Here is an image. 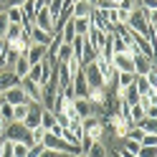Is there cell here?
<instances>
[{
	"mask_svg": "<svg viewBox=\"0 0 157 157\" xmlns=\"http://www.w3.org/2000/svg\"><path fill=\"white\" fill-rule=\"evenodd\" d=\"M41 144L46 147V150L58 152V155H78V152H81V147H78V144H71V142L61 140V137H53V134H48V132L43 134Z\"/></svg>",
	"mask_w": 157,
	"mask_h": 157,
	"instance_id": "1",
	"label": "cell"
},
{
	"mask_svg": "<svg viewBox=\"0 0 157 157\" xmlns=\"http://www.w3.org/2000/svg\"><path fill=\"white\" fill-rule=\"evenodd\" d=\"M3 137H5L8 142H23L25 147H33V144H36V142H33V137H31V132H28L21 122H10V124L5 127Z\"/></svg>",
	"mask_w": 157,
	"mask_h": 157,
	"instance_id": "2",
	"label": "cell"
},
{
	"mask_svg": "<svg viewBox=\"0 0 157 157\" xmlns=\"http://www.w3.org/2000/svg\"><path fill=\"white\" fill-rule=\"evenodd\" d=\"M81 71H84V78H86V84H89V89H106L104 76H101V68H99L96 61L81 66Z\"/></svg>",
	"mask_w": 157,
	"mask_h": 157,
	"instance_id": "3",
	"label": "cell"
},
{
	"mask_svg": "<svg viewBox=\"0 0 157 157\" xmlns=\"http://www.w3.org/2000/svg\"><path fill=\"white\" fill-rule=\"evenodd\" d=\"M21 89L23 94L28 96V101H33V104H41V86H38L36 81H31V78H21Z\"/></svg>",
	"mask_w": 157,
	"mask_h": 157,
	"instance_id": "4",
	"label": "cell"
},
{
	"mask_svg": "<svg viewBox=\"0 0 157 157\" xmlns=\"http://www.w3.org/2000/svg\"><path fill=\"white\" fill-rule=\"evenodd\" d=\"M33 25H36V28H41V31H46V33H53V21H51V15H48L46 5H43V8H38V10H36Z\"/></svg>",
	"mask_w": 157,
	"mask_h": 157,
	"instance_id": "5",
	"label": "cell"
},
{
	"mask_svg": "<svg viewBox=\"0 0 157 157\" xmlns=\"http://www.w3.org/2000/svg\"><path fill=\"white\" fill-rule=\"evenodd\" d=\"M3 99H5V104H10V106H18V104H25V101H28V96L23 94L21 84H18V86H13V89L3 91Z\"/></svg>",
	"mask_w": 157,
	"mask_h": 157,
	"instance_id": "6",
	"label": "cell"
},
{
	"mask_svg": "<svg viewBox=\"0 0 157 157\" xmlns=\"http://www.w3.org/2000/svg\"><path fill=\"white\" fill-rule=\"evenodd\" d=\"M18 84H21V78H18L10 68H0V94L13 89V86H18Z\"/></svg>",
	"mask_w": 157,
	"mask_h": 157,
	"instance_id": "7",
	"label": "cell"
},
{
	"mask_svg": "<svg viewBox=\"0 0 157 157\" xmlns=\"http://www.w3.org/2000/svg\"><path fill=\"white\" fill-rule=\"evenodd\" d=\"M46 58V46H38V43H33L31 48L25 51V61L31 63V66H36V63H41Z\"/></svg>",
	"mask_w": 157,
	"mask_h": 157,
	"instance_id": "8",
	"label": "cell"
},
{
	"mask_svg": "<svg viewBox=\"0 0 157 157\" xmlns=\"http://www.w3.org/2000/svg\"><path fill=\"white\" fill-rule=\"evenodd\" d=\"M132 63H134V74L137 76H144L150 68L155 66V61H150V58H144L142 53H137V56H132Z\"/></svg>",
	"mask_w": 157,
	"mask_h": 157,
	"instance_id": "9",
	"label": "cell"
},
{
	"mask_svg": "<svg viewBox=\"0 0 157 157\" xmlns=\"http://www.w3.org/2000/svg\"><path fill=\"white\" fill-rule=\"evenodd\" d=\"M84 38H86V41H89V43H91V46L96 48V51H99V48H101V43H104V38H106V33L91 25V28H89V33H86Z\"/></svg>",
	"mask_w": 157,
	"mask_h": 157,
	"instance_id": "10",
	"label": "cell"
},
{
	"mask_svg": "<svg viewBox=\"0 0 157 157\" xmlns=\"http://www.w3.org/2000/svg\"><path fill=\"white\" fill-rule=\"evenodd\" d=\"M28 33H31V41L38 43V46H48L51 43V36H53V33H46V31H41V28H36V25H31Z\"/></svg>",
	"mask_w": 157,
	"mask_h": 157,
	"instance_id": "11",
	"label": "cell"
},
{
	"mask_svg": "<svg viewBox=\"0 0 157 157\" xmlns=\"http://www.w3.org/2000/svg\"><path fill=\"white\" fill-rule=\"evenodd\" d=\"M28 68H31V63H28L25 61V56H18L15 58V63H13V68H10V71L18 76V78H25L28 76Z\"/></svg>",
	"mask_w": 157,
	"mask_h": 157,
	"instance_id": "12",
	"label": "cell"
},
{
	"mask_svg": "<svg viewBox=\"0 0 157 157\" xmlns=\"http://www.w3.org/2000/svg\"><path fill=\"white\" fill-rule=\"evenodd\" d=\"M71 25H74V33L76 36H86L91 28V21L89 18H71Z\"/></svg>",
	"mask_w": 157,
	"mask_h": 157,
	"instance_id": "13",
	"label": "cell"
},
{
	"mask_svg": "<svg viewBox=\"0 0 157 157\" xmlns=\"http://www.w3.org/2000/svg\"><path fill=\"white\" fill-rule=\"evenodd\" d=\"M71 8H74V18H89V13L94 10L89 0H78V3H74Z\"/></svg>",
	"mask_w": 157,
	"mask_h": 157,
	"instance_id": "14",
	"label": "cell"
},
{
	"mask_svg": "<svg viewBox=\"0 0 157 157\" xmlns=\"http://www.w3.org/2000/svg\"><path fill=\"white\" fill-rule=\"evenodd\" d=\"M81 155H86V157H106L109 155V150H106V142H94L86 152H81Z\"/></svg>",
	"mask_w": 157,
	"mask_h": 157,
	"instance_id": "15",
	"label": "cell"
},
{
	"mask_svg": "<svg viewBox=\"0 0 157 157\" xmlns=\"http://www.w3.org/2000/svg\"><path fill=\"white\" fill-rule=\"evenodd\" d=\"M134 89L140 91V96H144V94H152V91H157L155 86H150V81H147L144 76H137V74H134Z\"/></svg>",
	"mask_w": 157,
	"mask_h": 157,
	"instance_id": "16",
	"label": "cell"
},
{
	"mask_svg": "<svg viewBox=\"0 0 157 157\" xmlns=\"http://www.w3.org/2000/svg\"><path fill=\"white\" fill-rule=\"evenodd\" d=\"M56 124H58V122H56V114H53L51 109H43V112H41V127H43L46 132H51Z\"/></svg>",
	"mask_w": 157,
	"mask_h": 157,
	"instance_id": "17",
	"label": "cell"
},
{
	"mask_svg": "<svg viewBox=\"0 0 157 157\" xmlns=\"http://www.w3.org/2000/svg\"><path fill=\"white\" fill-rule=\"evenodd\" d=\"M5 18L13 25H23V10L21 8H5Z\"/></svg>",
	"mask_w": 157,
	"mask_h": 157,
	"instance_id": "18",
	"label": "cell"
},
{
	"mask_svg": "<svg viewBox=\"0 0 157 157\" xmlns=\"http://www.w3.org/2000/svg\"><path fill=\"white\" fill-rule=\"evenodd\" d=\"M134 127H140L144 134H157V119H152V117H144V119L140 124H134Z\"/></svg>",
	"mask_w": 157,
	"mask_h": 157,
	"instance_id": "19",
	"label": "cell"
},
{
	"mask_svg": "<svg viewBox=\"0 0 157 157\" xmlns=\"http://www.w3.org/2000/svg\"><path fill=\"white\" fill-rule=\"evenodd\" d=\"M21 33H23V25H8V31H5V36H3V41L5 43H13V41H18L21 38Z\"/></svg>",
	"mask_w": 157,
	"mask_h": 157,
	"instance_id": "20",
	"label": "cell"
},
{
	"mask_svg": "<svg viewBox=\"0 0 157 157\" xmlns=\"http://www.w3.org/2000/svg\"><path fill=\"white\" fill-rule=\"evenodd\" d=\"M71 56H74V53H71V46H68V43H61V46H58V51H56V61H58V63H66Z\"/></svg>",
	"mask_w": 157,
	"mask_h": 157,
	"instance_id": "21",
	"label": "cell"
},
{
	"mask_svg": "<svg viewBox=\"0 0 157 157\" xmlns=\"http://www.w3.org/2000/svg\"><path fill=\"white\" fill-rule=\"evenodd\" d=\"M25 114H28V101L13 106V122H23V119H25Z\"/></svg>",
	"mask_w": 157,
	"mask_h": 157,
	"instance_id": "22",
	"label": "cell"
},
{
	"mask_svg": "<svg viewBox=\"0 0 157 157\" xmlns=\"http://www.w3.org/2000/svg\"><path fill=\"white\" fill-rule=\"evenodd\" d=\"M94 10H101V13L117 10V3H114V0H99V3H94Z\"/></svg>",
	"mask_w": 157,
	"mask_h": 157,
	"instance_id": "23",
	"label": "cell"
},
{
	"mask_svg": "<svg viewBox=\"0 0 157 157\" xmlns=\"http://www.w3.org/2000/svg\"><path fill=\"white\" fill-rule=\"evenodd\" d=\"M112 51L114 53H127V46H124V41L117 33H112Z\"/></svg>",
	"mask_w": 157,
	"mask_h": 157,
	"instance_id": "24",
	"label": "cell"
},
{
	"mask_svg": "<svg viewBox=\"0 0 157 157\" xmlns=\"http://www.w3.org/2000/svg\"><path fill=\"white\" fill-rule=\"evenodd\" d=\"M142 137H144V132L140 129V127H129V132H127V140H132V142H142Z\"/></svg>",
	"mask_w": 157,
	"mask_h": 157,
	"instance_id": "25",
	"label": "cell"
},
{
	"mask_svg": "<svg viewBox=\"0 0 157 157\" xmlns=\"http://www.w3.org/2000/svg\"><path fill=\"white\" fill-rule=\"evenodd\" d=\"M0 117H3V119H5L8 124H10V122H13V106L3 101V106H0Z\"/></svg>",
	"mask_w": 157,
	"mask_h": 157,
	"instance_id": "26",
	"label": "cell"
},
{
	"mask_svg": "<svg viewBox=\"0 0 157 157\" xmlns=\"http://www.w3.org/2000/svg\"><path fill=\"white\" fill-rule=\"evenodd\" d=\"M13 157H28V147L23 142H13Z\"/></svg>",
	"mask_w": 157,
	"mask_h": 157,
	"instance_id": "27",
	"label": "cell"
},
{
	"mask_svg": "<svg viewBox=\"0 0 157 157\" xmlns=\"http://www.w3.org/2000/svg\"><path fill=\"white\" fill-rule=\"evenodd\" d=\"M137 157H157V147H140Z\"/></svg>",
	"mask_w": 157,
	"mask_h": 157,
	"instance_id": "28",
	"label": "cell"
},
{
	"mask_svg": "<svg viewBox=\"0 0 157 157\" xmlns=\"http://www.w3.org/2000/svg\"><path fill=\"white\" fill-rule=\"evenodd\" d=\"M137 5L142 10H157V0H137Z\"/></svg>",
	"mask_w": 157,
	"mask_h": 157,
	"instance_id": "29",
	"label": "cell"
},
{
	"mask_svg": "<svg viewBox=\"0 0 157 157\" xmlns=\"http://www.w3.org/2000/svg\"><path fill=\"white\" fill-rule=\"evenodd\" d=\"M140 144L142 147H157V134H144Z\"/></svg>",
	"mask_w": 157,
	"mask_h": 157,
	"instance_id": "30",
	"label": "cell"
},
{
	"mask_svg": "<svg viewBox=\"0 0 157 157\" xmlns=\"http://www.w3.org/2000/svg\"><path fill=\"white\" fill-rule=\"evenodd\" d=\"M144 78H147V81H150V86H157V66H152L150 71L144 74Z\"/></svg>",
	"mask_w": 157,
	"mask_h": 157,
	"instance_id": "31",
	"label": "cell"
},
{
	"mask_svg": "<svg viewBox=\"0 0 157 157\" xmlns=\"http://www.w3.org/2000/svg\"><path fill=\"white\" fill-rule=\"evenodd\" d=\"M43 150H46V147H43L41 142H36L33 147H28V157H38V155H41V152H43Z\"/></svg>",
	"mask_w": 157,
	"mask_h": 157,
	"instance_id": "32",
	"label": "cell"
},
{
	"mask_svg": "<svg viewBox=\"0 0 157 157\" xmlns=\"http://www.w3.org/2000/svg\"><path fill=\"white\" fill-rule=\"evenodd\" d=\"M8 25H10V23H8V18H5V8H3V13H0V38L5 36V31H8Z\"/></svg>",
	"mask_w": 157,
	"mask_h": 157,
	"instance_id": "33",
	"label": "cell"
},
{
	"mask_svg": "<svg viewBox=\"0 0 157 157\" xmlns=\"http://www.w3.org/2000/svg\"><path fill=\"white\" fill-rule=\"evenodd\" d=\"M5 53H8V43L0 38V68H3V61H5Z\"/></svg>",
	"mask_w": 157,
	"mask_h": 157,
	"instance_id": "34",
	"label": "cell"
},
{
	"mask_svg": "<svg viewBox=\"0 0 157 157\" xmlns=\"http://www.w3.org/2000/svg\"><path fill=\"white\" fill-rule=\"evenodd\" d=\"M38 157H61V155H58V152H53V150H43Z\"/></svg>",
	"mask_w": 157,
	"mask_h": 157,
	"instance_id": "35",
	"label": "cell"
},
{
	"mask_svg": "<svg viewBox=\"0 0 157 157\" xmlns=\"http://www.w3.org/2000/svg\"><path fill=\"white\" fill-rule=\"evenodd\" d=\"M5 127H8V122L3 119V117H0V137H3V132H5Z\"/></svg>",
	"mask_w": 157,
	"mask_h": 157,
	"instance_id": "36",
	"label": "cell"
},
{
	"mask_svg": "<svg viewBox=\"0 0 157 157\" xmlns=\"http://www.w3.org/2000/svg\"><path fill=\"white\" fill-rule=\"evenodd\" d=\"M109 157H124V155H122L119 150H109Z\"/></svg>",
	"mask_w": 157,
	"mask_h": 157,
	"instance_id": "37",
	"label": "cell"
},
{
	"mask_svg": "<svg viewBox=\"0 0 157 157\" xmlns=\"http://www.w3.org/2000/svg\"><path fill=\"white\" fill-rule=\"evenodd\" d=\"M68 157H86V155H81V152H78V155H68Z\"/></svg>",
	"mask_w": 157,
	"mask_h": 157,
	"instance_id": "38",
	"label": "cell"
},
{
	"mask_svg": "<svg viewBox=\"0 0 157 157\" xmlns=\"http://www.w3.org/2000/svg\"><path fill=\"white\" fill-rule=\"evenodd\" d=\"M89 3H91V8H94V3H99V0H89Z\"/></svg>",
	"mask_w": 157,
	"mask_h": 157,
	"instance_id": "39",
	"label": "cell"
},
{
	"mask_svg": "<svg viewBox=\"0 0 157 157\" xmlns=\"http://www.w3.org/2000/svg\"><path fill=\"white\" fill-rule=\"evenodd\" d=\"M0 5H5V0H0Z\"/></svg>",
	"mask_w": 157,
	"mask_h": 157,
	"instance_id": "40",
	"label": "cell"
},
{
	"mask_svg": "<svg viewBox=\"0 0 157 157\" xmlns=\"http://www.w3.org/2000/svg\"><path fill=\"white\" fill-rule=\"evenodd\" d=\"M0 13H3V5H0Z\"/></svg>",
	"mask_w": 157,
	"mask_h": 157,
	"instance_id": "41",
	"label": "cell"
}]
</instances>
